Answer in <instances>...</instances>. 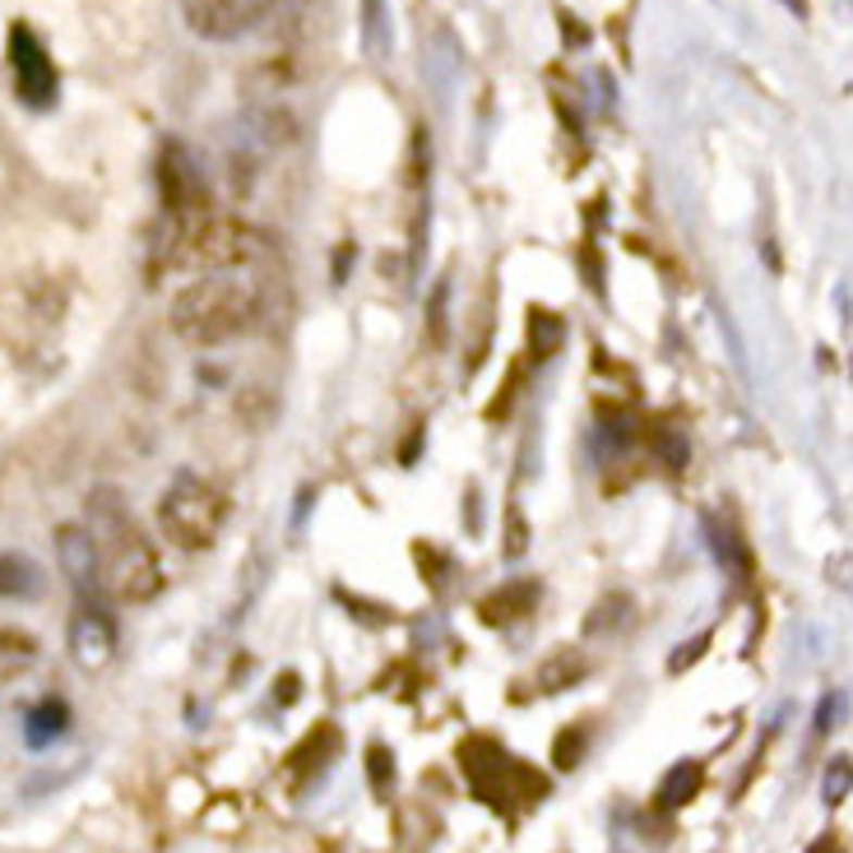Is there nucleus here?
I'll return each mask as SVG.
<instances>
[{"label": "nucleus", "instance_id": "obj_1", "mask_svg": "<svg viewBox=\"0 0 853 853\" xmlns=\"http://www.w3.org/2000/svg\"><path fill=\"white\" fill-rule=\"evenodd\" d=\"M260 316H265V292L241 269L196 278L172 298V329H177V339L196 348H218L251 335Z\"/></svg>", "mask_w": 853, "mask_h": 853}, {"label": "nucleus", "instance_id": "obj_2", "mask_svg": "<svg viewBox=\"0 0 853 853\" xmlns=\"http://www.w3.org/2000/svg\"><path fill=\"white\" fill-rule=\"evenodd\" d=\"M89 529L102 548V566H108V589L126 603H149L163 589V566L159 552L139 525L130 519V511L121 506V497L112 487H98L89 497Z\"/></svg>", "mask_w": 853, "mask_h": 853}, {"label": "nucleus", "instance_id": "obj_3", "mask_svg": "<svg viewBox=\"0 0 853 853\" xmlns=\"http://www.w3.org/2000/svg\"><path fill=\"white\" fill-rule=\"evenodd\" d=\"M223 519H228V501H223L218 487H209L196 474H177L159 501V525L167 534V543L186 552H200L214 543Z\"/></svg>", "mask_w": 853, "mask_h": 853}, {"label": "nucleus", "instance_id": "obj_4", "mask_svg": "<svg viewBox=\"0 0 853 853\" xmlns=\"http://www.w3.org/2000/svg\"><path fill=\"white\" fill-rule=\"evenodd\" d=\"M159 186H163V204L167 214L177 218V233L186 228H200V223H209L214 214H209V181L204 172L196 163V153H190L186 145H163V159H159Z\"/></svg>", "mask_w": 853, "mask_h": 853}, {"label": "nucleus", "instance_id": "obj_5", "mask_svg": "<svg viewBox=\"0 0 853 853\" xmlns=\"http://www.w3.org/2000/svg\"><path fill=\"white\" fill-rule=\"evenodd\" d=\"M10 70H14V93H20L24 108L47 112L51 102H57L61 75H57V65H51L42 38L28 24L10 28Z\"/></svg>", "mask_w": 853, "mask_h": 853}, {"label": "nucleus", "instance_id": "obj_6", "mask_svg": "<svg viewBox=\"0 0 853 853\" xmlns=\"http://www.w3.org/2000/svg\"><path fill=\"white\" fill-rule=\"evenodd\" d=\"M278 0H181V14L190 33L209 42H233L241 33L260 28L274 14Z\"/></svg>", "mask_w": 853, "mask_h": 853}, {"label": "nucleus", "instance_id": "obj_7", "mask_svg": "<svg viewBox=\"0 0 853 853\" xmlns=\"http://www.w3.org/2000/svg\"><path fill=\"white\" fill-rule=\"evenodd\" d=\"M57 562L84 603H102V594H108V566H102V548L89 525L57 529Z\"/></svg>", "mask_w": 853, "mask_h": 853}, {"label": "nucleus", "instance_id": "obj_8", "mask_svg": "<svg viewBox=\"0 0 853 853\" xmlns=\"http://www.w3.org/2000/svg\"><path fill=\"white\" fill-rule=\"evenodd\" d=\"M116 654V622L108 613V603H79L70 617V658L79 668H108Z\"/></svg>", "mask_w": 853, "mask_h": 853}, {"label": "nucleus", "instance_id": "obj_9", "mask_svg": "<svg viewBox=\"0 0 853 853\" xmlns=\"http://www.w3.org/2000/svg\"><path fill=\"white\" fill-rule=\"evenodd\" d=\"M534 603H538V585L534 580H511V585H501L497 594L482 599V622L487 626H511L519 617H529Z\"/></svg>", "mask_w": 853, "mask_h": 853}, {"label": "nucleus", "instance_id": "obj_10", "mask_svg": "<svg viewBox=\"0 0 853 853\" xmlns=\"http://www.w3.org/2000/svg\"><path fill=\"white\" fill-rule=\"evenodd\" d=\"M585 673H589V658H585L576 645H562V650H552L543 664H538L534 682H538V691H543V695H556V691L576 687Z\"/></svg>", "mask_w": 853, "mask_h": 853}, {"label": "nucleus", "instance_id": "obj_11", "mask_svg": "<svg viewBox=\"0 0 853 853\" xmlns=\"http://www.w3.org/2000/svg\"><path fill=\"white\" fill-rule=\"evenodd\" d=\"M710 548H715L724 576H733L738 585L752 580V570H756L752 566V548L742 543V534L733 525H719V519H710Z\"/></svg>", "mask_w": 853, "mask_h": 853}, {"label": "nucleus", "instance_id": "obj_12", "mask_svg": "<svg viewBox=\"0 0 853 853\" xmlns=\"http://www.w3.org/2000/svg\"><path fill=\"white\" fill-rule=\"evenodd\" d=\"M701 785H705V765H701V761H677L673 770L658 779L654 803L664 807V812H677V807H687L691 798L701 793Z\"/></svg>", "mask_w": 853, "mask_h": 853}, {"label": "nucleus", "instance_id": "obj_13", "mask_svg": "<svg viewBox=\"0 0 853 853\" xmlns=\"http://www.w3.org/2000/svg\"><path fill=\"white\" fill-rule=\"evenodd\" d=\"M65 728H70V710H65V701H57V695H47V701H38L24 715L28 747H51L57 738H65Z\"/></svg>", "mask_w": 853, "mask_h": 853}, {"label": "nucleus", "instance_id": "obj_14", "mask_svg": "<svg viewBox=\"0 0 853 853\" xmlns=\"http://www.w3.org/2000/svg\"><path fill=\"white\" fill-rule=\"evenodd\" d=\"M42 570L24 552H0V599H28L38 594Z\"/></svg>", "mask_w": 853, "mask_h": 853}, {"label": "nucleus", "instance_id": "obj_15", "mask_svg": "<svg viewBox=\"0 0 853 853\" xmlns=\"http://www.w3.org/2000/svg\"><path fill=\"white\" fill-rule=\"evenodd\" d=\"M362 47H367L372 61L390 57L394 33H390V5L386 0H362Z\"/></svg>", "mask_w": 853, "mask_h": 853}, {"label": "nucleus", "instance_id": "obj_16", "mask_svg": "<svg viewBox=\"0 0 853 853\" xmlns=\"http://www.w3.org/2000/svg\"><path fill=\"white\" fill-rule=\"evenodd\" d=\"M423 343L431 348V353H441V348L450 343V284H446V278H437V288H431V298H427Z\"/></svg>", "mask_w": 853, "mask_h": 853}, {"label": "nucleus", "instance_id": "obj_17", "mask_svg": "<svg viewBox=\"0 0 853 853\" xmlns=\"http://www.w3.org/2000/svg\"><path fill=\"white\" fill-rule=\"evenodd\" d=\"M562 339H566V325L556 321L552 311L534 306V311H529V353H534L538 362H548V357L562 353Z\"/></svg>", "mask_w": 853, "mask_h": 853}, {"label": "nucleus", "instance_id": "obj_18", "mask_svg": "<svg viewBox=\"0 0 853 853\" xmlns=\"http://www.w3.org/2000/svg\"><path fill=\"white\" fill-rule=\"evenodd\" d=\"M33 658H38V640L28 631H0V682L20 677Z\"/></svg>", "mask_w": 853, "mask_h": 853}, {"label": "nucleus", "instance_id": "obj_19", "mask_svg": "<svg viewBox=\"0 0 853 853\" xmlns=\"http://www.w3.org/2000/svg\"><path fill=\"white\" fill-rule=\"evenodd\" d=\"M650 446H654V455H658V464H664L668 474H682V468L691 464V446H687V437L677 427H654Z\"/></svg>", "mask_w": 853, "mask_h": 853}, {"label": "nucleus", "instance_id": "obj_20", "mask_svg": "<svg viewBox=\"0 0 853 853\" xmlns=\"http://www.w3.org/2000/svg\"><path fill=\"white\" fill-rule=\"evenodd\" d=\"M335 752H339V733L329 724H316V733H311L298 752L288 756V765H292V770H306V765H325Z\"/></svg>", "mask_w": 853, "mask_h": 853}, {"label": "nucleus", "instance_id": "obj_21", "mask_svg": "<svg viewBox=\"0 0 853 853\" xmlns=\"http://www.w3.org/2000/svg\"><path fill=\"white\" fill-rule=\"evenodd\" d=\"M849 789H853V761L849 756H835L826 765V775H821V798H826L830 807H840L844 798H849Z\"/></svg>", "mask_w": 853, "mask_h": 853}, {"label": "nucleus", "instance_id": "obj_22", "mask_svg": "<svg viewBox=\"0 0 853 853\" xmlns=\"http://www.w3.org/2000/svg\"><path fill=\"white\" fill-rule=\"evenodd\" d=\"M585 747H589V728H566V733H556V742H552L556 770H576L580 756H585Z\"/></svg>", "mask_w": 853, "mask_h": 853}, {"label": "nucleus", "instance_id": "obj_23", "mask_svg": "<svg viewBox=\"0 0 853 853\" xmlns=\"http://www.w3.org/2000/svg\"><path fill=\"white\" fill-rule=\"evenodd\" d=\"M367 775H372V789L380 798H390V789H394V756H390V747H380V742L367 747Z\"/></svg>", "mask_w": 853, "mask_h": 853}, {"label": "nucleus", "instance_id": "obj_24", "mask_svg": "<svg viewBox=\"0 0 853 853\" xmlns=\"http://www.w3.org/2000/svg\"><path fill=\"white\" fill-rule=\"evenodd\" d=\"M710 640H715L710 631H701L695 640H682V645L673 650V658H668V673H673V677H682L691 664H701V658H705V650H710Z\"/></svg>", "mask_w": 853, "mask_h": 853}, {"label": "nucleus", "instance_id": "obj_25", "mask_svg": "<svg viewBox=\"0 0 853 853\" xmlns=\"http://www.w3.org/2000/svg\"><path fill=\"white\" fill-rule=\"evenodd\" d=\"M844 710H849V701L840 691H830V695H821V705H816V733H835L840 728V719H844Z\"/></svg>", "mask_w": 853, "mask_h": 853}, {"label": "nucleus", "instance_id": "obj_26", "mask_svg": "<svg viewBox=\"0 0 853 853\" xmlns=\"http://www.w3.org/2000/svg\"><path fill=\"white\" fill-rule=\"evenodd\" d=\"M826 576H830V585H840V589H849V594H853V556H849V552L830 556V562H826Z\"/></svg>", "mask_w": 853, "mask_h": 853}, {"label": "nucleus", "instance_id": "obj_27", "mask_svg": "<svg viewBox=\"0 0 853 853\" xmlns=\"http://www.w3.org/2000/svg\"><path fill=\"white\" fill-rule=\"evenodd\" d=\"M529 548V529H525V519H519V511H511V538H506V556H519Z\"/></svg>", "mask_w": 853, "mask_h": 853}, {"label": "nucleus", "instance_id": "obj_28", "mask_svg": "<svg viewBox=\"0 0 853 853\" xmlns=\"http://www.w3.org/2000/svg\"><path fill=\"white\" fill-rule=\"evenodd\" d=\"M807 853H844V849L835 844V835H821V840H816V844H812Z\"/></svg>", "mask_w": 853, "mask_h": 853}, {"label": "nucleus", "instance_id": "obj_29", "mask_svg": "<svg viewBox=\"0 0 853 853\" xmlns=\"http://www.w3.org/2000/svg\"><path fill=\"white\" fill-rule=\"evenodd\" d=\"M785 5L798 14V20H803V14H807V0H785Z\"/></svg>", "mask_w": 853, "mask_h": 853}]
</instances>
